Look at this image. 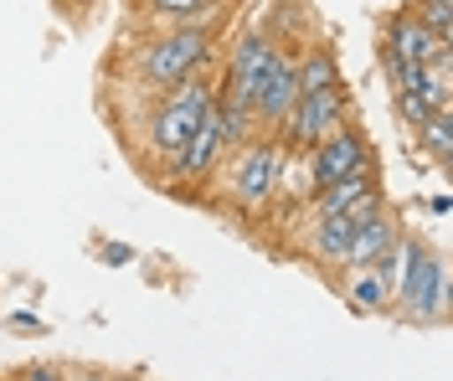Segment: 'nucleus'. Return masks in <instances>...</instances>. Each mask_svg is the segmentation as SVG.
I'll return each mask as SVG.
<instances>
[{
	"label": "nucleus",
	"mask_w": 453,
	"mask_h": 381,
	"mask_svg": "<svg viewBox=\"0 0 453 381\" xmlns=\"http://www.w3.org/2000/svg\"><path fill=\"white\" fill-rule=\"evenodd\" d=\"M104 263H109V268L134 263V248H124V242H104Z\"/></svg>",
	"instance_id": "nucleus-20"
},
{
	"label": "nucleus",
	"mask_w": 453,
	"mask_h": 381,
	"mask_svg": "<svg viewBox=\"0 0 453 381\" xmlns=\"http://www.w3.org/2000/svg\"><path fill=\"white\" fill-rule=\"evenodd\" d=\"M392 98H396V118H402V124H407V129H423L427 118L438 114V109H433V103H427L423 93H412V88H396Z\"/></svg>",
	"instance_id": "nucleus-19"
},
{
	"label": "nucleus",
	"mask_w": 453,
	"mask_h": 381,
	"mask_svg": "<svg viewBox=\"0 0 453 381\" xmlns=\"http://www.w3.org/2000/svg\"><path fill=\"white\" fill-rule=\"evenodd\" d=\"M109 381H119V377H109ZM124 381H134V377H124Z\"/></svg>",
	"instance_id": "nucleus-24"
},
{
	"label": "nucleus",
	"mask_w": 453,
	"mask_h": 381,
	"mask_svg": "<svg viewBox=\"0 0 453 381\" xmlns=\"http://www.w3.org/2000/svg\"><path fill=\"white\" fill-rule=\"evenodd\" d=\"M294 78H299V93H325L340 83V57L330 42H314L310 52H294Z\"/></svg>",
	"instance_id": "nucleus-15"
},
{
	"label": "nucleus",
	"mask_w": 453,
	"mask_h": 381,
	"mask_svg": "<svg viewBox=\"0 0 453 381\" xmlns=\"http://www.w3.org/2000/svg\"><path fill=\"white\" fill-rule=\"evenodd\" d=\"M11 324H16L21 335H36V330H42V320H36V315H27V309H16V315H11Z\"/></svg>",
	"instance_id": "nucleus-22"
},
{
	"label": "nucleus",
	"mask_w": 453,
	"mask_h": 381,
	"mask_svg": "<svg viewBox=\"0 0 453 381\" xmlns=\"http://www.w3.org/2000/svg\"><path fill=\"white\" fill-rule=\"evenodd\" d=\"M345 273V304L356 315H387L392 309V278L381 263H366V268H340Z\"/></svg>",
	"instance_id": "nucleus-11"
},
{
	"label": "nucleus",
	"mask_w": 453,
	"mask_h": 381,
	"mask_svg": "<svg viewBox=\"0 0 453 381\" xmlns=\"http://www.w3.org/2000/svg\"><path fill=\"white\" fill-rule=\"evenodd\" d=\"M206 57H211V31L165 27L160 36H150L140 47V72H144V83H155V88L165 93L180 78L206 72Z\"/></svg>",
	"instance_id": "nucleus-4"
},
{
	"label": "nucleus",
	"mask_w": 453,
	"mask_h": 381,
	"mask_svg": "<svg viewBox=\"0 0 453 381\" xmlns=\"http://www.w3.org/2000/svg\"><path fill=\"white\" fill-rule=\"evenodd\" d=\"M21 381H67V371H62V366H27Z\"/></svg>",
	"instance_id": "nucleus-21"
},
{
	"label": "nucleus",
	"mask_w": 453,
	"mask_h": 381,
	"mask_svg": "<svg viewBox=\"0 0 453 381\" xmlns=\"http://www.w3.org/2000/svg\"><path fill=\"white\" fill-rule=\"evenodd\" d=\"M345 118H350V98H345L340 83L325 93H299V103L288 109V118H283V129H279V145L294 149V155H304L319 140H330Z\"/></svg>",
	"instance_id": "nucleus-5"
},
{
	"label": "nucleus",
	"mask_w": 453,
	"mask_h": 381,
	"mask_svg": "<svg viewBox=\"0 0 453 381\" xmlns=\"http://www.w3.org/2000/svg\"><path fill=\"white\" fill-rule=\"evenodd\" d=\"M67 381H109L104 371H78V377H67Z\"/></svg>",
	"instance_id": "nucleus-23"
},
{
	"label": "nucleus",
	"mask_w": 453,
	"mask_h": 381,
	"mask_svg": "<svg viewBox=\"0 0 453 381\" xmlns=\"http://www.w3.org/2000/svg\"><path fill=\"white\" fill-rule=\"evenodd\" d=\"M412 16H418L443 47H453V0H412Z\"/></svg>",
	"instance_id": "nucleus-18"
},
{
	"label": "nucleus",
	"mask_w": 453,
	"mask_h": 381,
	"mask_svg": "<svg viewBox=\"0 0 453 381\" xmlns=\"http://www.w3.org/2000/svg\"><path fill=\"white\" fill-rule=\"evenodd\" d=\"M217 109H222V145L226 149H242L248 140H257V118L248 103H237V98H217Z\"/></svg>",
	"instance_id": "nucleus-17"
},
{
	"label": "nucleus",
	"mask_w": 453,
	"mask_h": 381,
	"mask_svg": "<svg viewBox=\"0 0 453 381\" xmlns=\"http://www.w3.org/2000/svg\"><path fill=\"white\" fill-rule=\"evenodd\" d=\"M222 186H226V202L237 211H263L279 191V176H283V145L279 140H248L242 149H226L222 160Z\"/></svg>",
	"instance_id": "nucleus-2"
},
{
	"label": "nucleus",
	"mask_w": 453,
	"mask_h": 381,
	"mask_svg": "<svg viewBox=\"0 0 453 381\" xmlns=\"http://www.w3.org/2000/svg\"><path fill=\"white\" fill-rule=\"evenodd\" d=\"M371 191H381V180H376V171H361V176H345V180H330V186L310 191L304 206H310V217H340L345 206H356Z\"/></svg>",
	"instance_id": "nucleus-14"
},
{
	"label": "nucleus",
	"mask_w": 453,
	"mask_h": 381,
	"mask_svg": "<svg viewBox=\"0 0 453 381\" xmlns=\"http://www.w3.org/2000/svg\"><path fill=\"white\" fill-rule=\"evenodd\" d=\"M206 103H211V83H206L201 72H191V78H180L175 88L160 93V103H155V114H150V155H155L160 165H175V155L186 149V140H191V129H196V118H201Z\"/></svg>",
	"instance_id": "nucleus-3"
},
{
	"label": "nucleus",
	"mask_w": 453,
	"mask_h": 381,
	"mask_svg": "<svg viewBox=\"0 0 453 381\" xmlns=\"http://www.w3.org/2000/svg\"><path fill=\"white\" fill-rule=\"evenodd\" d=\"M140 11L155 27H191V31H211L222 16V0H140Z\"/></svg>",
	"instance_id": "nucleus-12"
},
{
	"label": "nucleus",
	"mask_w": 453,
	"mask_h": 381,
	"mask_svg": "<svg viewBox=\"0 0 453 381\" xmlns=\"http://www.w3.org/2000/svg\"><path fill=\"white\" fill-rule=\"evenodd\" d=\"M299 103V78H294V52H283L273 57V67H268V78H263V88H257L253 98V118L257 129H273L279 134L283 118H288V109Z\"/></svg>",
	"instance_id": "nucleus-9"
},
{
	"label": "nucleus",
	"mask_w": 453,
	"mask_h": 381,
	"mask_svg": "<svg viewBox=\"0 0 453 381\" xmlns=\"http://www.w3.org/2000/svg\"><path fill=\"white\" fill-rule=\"evenodd\" d=\"M273 57H279V42H273L268 31H242V36L232 42V57H226V72H222L217 98H237V103L253 109V98H257V88H263V78H268Z\"/></svg>",
	"instance_id": "nucleus-7"
},
{
	"label": "nucleus",
	"mask_w": 453,
	"mask_h": 381,
	"mask_svg": "<svg viewBox=\"0 0 453 381\" xmlns=\"http://www.w3.org/2000/svg\"><path fill=\"white\" fill-rule=\"evenodd\" d=\"M396 237H402V222H396V211H376L366 222H356V232H350V248H345V268H366V263H381L387 253L396 248Z\"/></svg>",
	"instance_id": "nucleus-10"
},
{
	"label": "nucleus",
	"mask_w": 453,
	"mask_h": 381,
	"mask_svg": "<svg viewBox=\"0 0 453 381\" xmlns=\"http://www.w3.org/2000/svg\"><path fill=\"white\" fill-rule=\"evenodd\" d=\"M304 165H310V186H330V180L361 176V171H376V155H371V140L361 124H340L330 140H319L314 149H304Z\"/></svg>",
	"instance_id": "nucleus-6"
},
{
	"label": "nucleus",
	"mask_w": 453,
	"mask_h": 381,
	"mask_svg": "<svg viewBox=\"0 0 453 381\" xmlns=\"http://www.w3.org/2000/svg\"><path fill=\"white\" fill-rule=\"evenodd\" d=\"M418 134V149L433 155V165H453V109H438V114L427 118L423 129H412Z\"/></svg>",
	"instance_id": "nucleus-16"
},
{
	"label": "nucleus",
	"mask_w": 453,
	"mask_h": 381,
	"mask_svg": "<svg viewBox=\"0 0 453 381\" xmlns=\"http://www.w3.org/2000/svg\"><path fill=\"white\" fill-rule=\"evenodd\" d=\"M392 278V309L412 324H438L449 315V268L423 237H396V248L381 258Z\"/></svg>",
	"instance_id": "nucleus-1"
},
{
	"label": "nucleus",
	"mask_w": 453,
	"mask_h": 381,
	"mask_svg": "<svg viewBox=\"0 0 453 381\" xmlns=\"http://www.w3.org/2000/svg\"><path fill=\"white\" fill-rule=\"evenodd\" d=\"M350 222L345 217H314L310 222V237H304V253H310L319 268H345V248H350Z\"/></svg>",
	"instance_id": "nucleus-13"
},
{
	"label": "nucleus",
	"mask_w": 453,
	"mask_h": 381,
	"mask_svg": "<svg viewBox=\"0 0 453 381\" xmlns=\"http://www.w3.org/2000/svg\"><path fill=\"white\" fill-rule=\"evenodd\" d=\"M381 52H392L396 62H412V67H427V62H438L443 52H453V47H443V42L412 16V5H407V11H396V16L381 21Z\"/></svg>",
	"instance_id": "nucleus-8"
}]
</instances>
